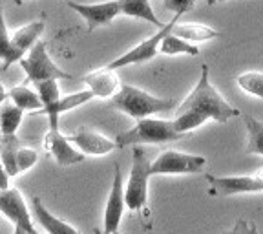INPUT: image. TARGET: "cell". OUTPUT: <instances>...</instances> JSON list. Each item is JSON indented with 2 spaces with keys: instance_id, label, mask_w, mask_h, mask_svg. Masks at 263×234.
Returning a JSON list of instances; mask_svg holds the SVG:
<instances>
[{
  "instance_id": "6da1fadb",
  "label": "cell",
  "mask_w": 263,
  "mask_h": 234,
  "mask_svg": "<svg viewBox=\"0 0 263 234\" xmlns=\"http://www.w3.org/2000/svg\"><path fill=\"white\" fill-rule=\"evenodd\" d=\"M239 110L230 106L223 95L210 84L209 66H201V75L199 81L194 86V90L186 95V99L176 108V123L177 130L186 134L196 128H199L209 119L218 121V123H227L232 117H238Z\"/></svg>"
},
{
  "instance_id": "7a4b0ae2",
  "label": "cell",
  "mask_w": 263,
  "mask_h": 234,
  "mask_svg": "<svg viewBox=\"0 0 263 234\" xmlns=\"http://www.w3.org/2000/svg\"><path fill=\"white\" fill-rule=\"evenodd\" d=\"M108 104L114 110H119L123 114L130 115L132 119L139 121L154 114H159V112L170 110L174 101L172 99L156 97V95L139 90L136 86H130V84H121L119 92L111 95Z\"/></svg>"
},
{
  "instance_id": "3957f363",
  "label": "cell",
  "mask_w": 263,
  "mask_h": 234,
  "mask_svg": "<svg viewBox=\"0 0 263 234\" xmlns=\"http://www.w3.org/2000/svg\"><path fill=\"white\" fill-rule=\"evenodd\" d=\"M185 136L183 132L177 130L176 123L164 119H139L136 127H132L130 130L123 132L117 136L115 145L117 148L124 147H134V145H159V143H168V141H177Z\"/></svg>"
},
{
  "instance_id": "277c9868",
  "label": "cell",
  "mask_w": 263,
  "mask_h": 234,
  "mask_svg": "<svg viewBox=\"0 0 263 234\" xmlns=\"http://www.w3.org/2000/svg\"><path fill=\"white\" fill-rule=\"evenodd\" d=\"M152 176V161L148 159L144 148L134 145L132 152V170L124 187V202L130 210L144 209L148 200V179Z\"/></svg>"
},
{
  "instance_id": "5b68a950",
  "label": "cell",
  "mask_w": 263,
  "mask_h": 234,
  "mask_svg": "<svg viewBox=\"0 0 263 234\" xmlns=\"http://www.w3.org/2000/svg\"><path fill=\"white\" fill-rule=\"evenodd\" d=\"M21 68L26 71V84L28 82H37L44 81V79H71L64 70H61L51 57L48 55L44 41H37V44L29 49L28 53L18 61Z\"/></svg>"
},
{
  "instance_id": "8992f818",
  "label": "cell",
  "mask_w": 263,
  "mask_h": 234,
  "mask_svg": "<svg viewBox=\"0 0 263 234\" xmlns=\"http://www.w3.org/2000/svg\"><path fill=\"white\" fill-rule=\"evenodd\" d=\"M181 15H183V13H176V16H172V21L166 22L163 28H159V31H156L148 39L141 41L137 46L128 49L126 53H123L121 57H117L115 61H111L110 64H106V66H110V68H114V70H119V68H124V66L152 61V59L159 53V46H161V42H163V39L172 31V28L177 24V19H179Z\"/></svg>"
},
{
  "instance_id": "52a82bcc",
  "label": "cell",
  "mask_w": 263,
  "mask_h": 234,
  "mask_svg": "<svg viewBox=\"0 0 263 234\" xmlns=\"http://www.w3.org/2000/svg\"><path fill=\"white\" fill-rule=\"evenodd\" d=\"M206 159L203 156L166 150L152 161V176L156 174H203Z\"/></svg>"
},
{
  "instance_id": "ba28073f",
  "label": "cell",
  "mask_w": 263,
  "mask_h": 234,
  "mask_svg": "<svg viewBox=\"0 0 263 234\" xmlns=\"http://www.w3.org/2000/svg\"><path fill=\"white\" fill-rule=\"evenodd\" d=\"M0 212L13 223L15 234H35L31 220H29V210L26 205L18 189H2L0 190Z\"/></svg>"
},
{
  "instance_id": "9c48e42d",
  "label": "cell",
  "mask_w": 263,
  "mask_h": 234,
  "mask_svg": "<svg viewBox=\"0 0 263 234\" xmlns=\"http://www.w3.org/2000/svg\"><path fill=\"white\" fill-rule=\"evenodd\" d=\"M209 177L210 196H232L243 192H261L263 176H234V177Z\"/></svg>"
},
{
  "instance_id": "30bf717a",
  "label": "cell",
  "mask_w": 263,
  "mask_h": 234,
  "mask_svg": "<svg viewBox=\"0 0 263 234\" xmlns=\"http://www.w3.org/2000/svg\"><path fill=\"white\" fill-rule=\"evenodd\" d=\"M68 8L77 11L86 21L88 33L95 28L110 24L115 16L121 15L119 0H108V2H97V4H81V2H68Z\"/></svg>"
},
{
  "instance_id": "8fae6325",
  "label": "cell",
  "mask_w": 263,
  "mask_h": 234,
  "mask_svg": "<svg viewBox=\"0 0 263 234\" xmlns=\"http://www.w3.org/2000/svg\"><path fill=\"white\" fill-rule=\"evenodd\" d=\"M124 209H126V202H124L123 176H121V167L119 165H115L114 183H111L110 196H108L106 209H104V232L106 234L117 232Z\"/></svg>"
},
{
  "instance_id": "7c38bea8",
  "label": "cell",
  "mask_w": 263,
  "mask_h": 234,
  "mask_svg": "<svg viewBox=\"0 0 263 234\" xmlns=\"http://www.w3.org/2000/svg\"><path fill=\"white\" fill-rule=\"evenodd\" d=\"M44 145H46V150L53 156V159L57 161V165H61V167H70V165L81 163V161L86 157V154L77 150V148H73V143H71L68 137L62 136L59 127L49 128V132L46 134Z\"/></svg>"
},
{
  "instance_id": "4fadbf2b",
  "label": "cell",
  "mask_w": 263,
  "mask_h": 234,
  "mask_svg": "<svg viewBox=\"0 0 263 234\" xmlns=\"http://www.w3.org/2000/svg\"><path fill=\"white\" fill-rule=\"evenodd\" d=\"M68 139L86 156H106L114 148H117L115 141L108 139L106 136H103V134H99V132L91 130L88 127H79L77 132Z\"/></svg>"
},
{
  "instance_id": "5bb4252c",
  "label": "cell",
  "mask_w": 263,
  "mask_h": 234,
  "mask_svg": "<svg viewBox=\"0 0 263 234\" xmlns=\"http://www.w3.org/2000/svg\"><path fill=\"white\" fill-rule=\"evenodd\" d=\"M93 92L91 90H84V92H77V94H70L64 95V97H59L57 101H53L51 104H46L41 110H37L35 114H44L49 121V128H57L59 127V117L66 112L73 110V108L81 106V104H86L90 99H93Z\"/></svg>"
},
{
  "instance_id": "9a60e30c",
  "label": "cell",
  "mask_w": 263,
  "mask_h": 234,
  "mask_svg": "<svg viewBox=\"0 0 263 234\" xmlns=\"http://www.w3.org/2000/svg\"><path fill=\"white\" fill-rule=\"evenodd\" d=\"M82 82L88 84V88L93 92L95 97H111L121 88L119 75L115 74V70L110 66H104V68L86 74L82 77Z\"/></svg>"
},
{
  "instance_id": "2e32d148",
  "label": "cell",
  "mask_w": 263,
  "mask_h": 234,
  "mask_svg": "<svg viewBox=\"0 0 263 234\" xmlns=\"http://www.w3.org/2000/svg\"><path fill=\"white\" fill-rule=\"evenodd\" d=\"M31 205H33V214L37 222L41 223V227L49 234H79V229H75L73 225L66 223L64 220L57 218L55 214H51L44 207V203L41 202V197L33 196L31 197Z\"/></svg>"
},
{
  "instance_id": "e0dca14e",
  "label": "cell",
  "mask_w": 263,
  "mask_h": 234,
  "mask_svg": "<svg viewBox=\"0 0 263 234\" xmlns=\"http://www.w3.org/2000/svg\"><path fill=\"white\" fill-rule=\"evenodd\" d=\"M4 0H0V61H2V70H8L9 66L18 62L26 53L16 49L11 42V35L8 33L4 21Z\"/></svg>"
},
{
  "instance_id": "ac0fdd59",
  "label": "cell",
  "mask_w": 263,
  "mask_h": 234,
  "mask_svg": "<svg viewBox=\"0 0 263 234\" xmlns=\"http://www.w3.org/2000/svg\"><path fill=\"white\" fill-rule=\"evenodd\" d=\"M119 8H121V15L141 19V21H146L150 24L157 26V28H163L164 26L156 16V13H154L150 0H119Z\"/></svg>"
},
{
  "instance_id": "d6986e66",
  "label": "cell",
  "mask_w": 263,
  "mask_h": 234,
  "mask_svg": "<svg viewBox=\"0 0 263 234\" xmlns=\"http://www.w3.org/2000/svg\"><path fill=\"white\" fill-rule=\"evenodd\" d=\"M42 31H44V21H42V19L41 21L29 22V24L22 26V28H18L15 33H13L11 42L16 49H21L22 53H28L29 49L37 44Z\"/></svg>"
},
{
  "instance_id": "ffe728a7",
  "label": "cell",
  "mask_w": 263,
  "mask_h": 234,
  "mask_svg": "<svg viewBox=\"0 0 263 234\" xmlns=\"http://www.w3.org/2000/svg\"><path fill=\"white\" fill-rule=\"evenodd\" d=\"M172 33L177 37H183L190 42H205L212 41L219 35L214 28L205 24H194V22H186V24H176L172 28Z\"/></svg>"
},
{
  "instance_id": "44dd1931",
  "label": "cell",
  "mask_w": 263,
  "mask_h": 234,
  "mask_svg": "<svg viewBox=\"0 0 263 234\" xmlns=\"http://www.w3.org/2000/svg\"><path fill=\"white\" fill-rule=\"evenodd\" d=\"M24 112L21 106H16L15 103H2L0 104V132L2 136H13L16 134L18 127L22 123V117H24Z\"/></svg>"
},
{
  "instance_id": "7402d4cb",
  "label": "cell",
  "mask_w": 263,
  "mask_h": 234,
  "mask_svg": "<svg viewBox=\"0 0 263 234\" xmlns=\"http://www.w3.org/2000/svg\"><path fill=\"white\" fill-rule=\"evenodd\" d=\"M9 99H11L16 106H21L22 110H26V112H37L44 106L39 92L31 90V88H28L26 84L11 88V90H9Z\"/></svg>"
},
{
  "instance_id": "603a6c76",
  "label": "cell",
  "mask_w": 263,
  "mask_h": 234,
  "mask_svg": "<svg viewBox=\"0 0 263 234\" xmlns=\"http://www.w3.org/2000/svg\"><path fill=\"white\" fill-rule=\"evenodd\" d=\"M18 139L16 136H2V141H0V159L4 163L6 172L9 174V177H15L16 174L21 172L18 170V163H16V152H18Z\"/></svg>"
},
{
  "instance_id": "cb8c5ba5",
  "label": "cell",
  "mask_w": 263,
  "mask_h": 234,
  "mask_svg": "<svg viewBox=\"0 0 263 234\" xmlns=\"http://www.w3.org/2000/svg\"><path fill=\"white\" fill-rule=\"evenodd\" d=\"M159 53H163V55H181V53L197 55L199 53V48L194 46L190 41H186V39L177 37V35H174V33L170 31L168 35L163 39V42H161Z\"/></svg>"
},
{
  "instance_id": "d4e9b609",
  "label": "cell",
  "mask_w": 263,
  "mask_h": 234,
  "mask_svg": "<svg viewBox=\"0 0 263 234\" xmlns=\"http://www.w3.org/2000/svg\"><path fill=\"white\" fill-rule=\"evenodd\" d=\"M247 134H249V141H247V154H256V156H263V123L254 117L245 115L243 117Z\"/></svg>"
},
{
  "instance_id": "484cf974",
  "label": "cell",
  "mask_w": 263,
  "mask_h": 234,
  "mask_svg": "<svg viewBox=\"0 0 263 234\" xmlns=\"http://www.w3.org/2000/svg\"><path fill=\"white\" fill-rule=\"evenodd\" d=\"M236 81H238L239 88L245 90L247 94L263 99V71H245V74L238 75Z\"/></svg>"
},
{
  "instance_id": "4316f807",
  "label": "cell",
  "mask_w": 263,
  "mask_h": 234,
  "mask_svg": "<svg viewBox=\"0 0 263 234\" xmlns=\"http://www.w3.org/2000/svg\"><path fill=\"white\" fill-rule=\"evenodd\" d=\"M35 90L39 92L42 99V104H51L61 97V88H59V79H44V81L33 82Z\"/></svg>"
},
{
  "instance_id": "83f0119b",
  "label": "cell",
  "mask_w": 263,
  "mask_h": 234,
  "mask_svg": "<svg viewBox=\"0 0 263 234\" xmlns=\"http://www.w3.org/2000/svg\"><path fill=\"white\" fill-rule=\"evenodd\" d=\"M39 159V154L33 150V148H24L21 147L18 148V152H16V163H18V170L21 172H26L33 167V165L37 163Z\"/></svg>"
},
{
  "instance_id": "f1b7e54d",
  "label": "cell",
  "mask_w": 263,
  "mask_h": 234,
  "mask_svg": "<svg viewBox=\"0 0 263 234\" xmlns=\"http://www.w3.org/2000/svg\"><path fill=\"white\" fill-rule=\"evenodd\" d=\"M197 0H163L164 9L174 13H186L190 9H194Z\"/></svg>"
},
{
  "instance_id": "f546056e",
  "label": "cell",
  "mask_w": 263,
  "mask_h": 234,
  "mask_svg": "<svg viewBox=\"0 0 263 234\" xmlns=\"http://www.w3.org/2000/svg\"><path fill=\"white\" fill-rule=\"evenodd\" d=\"M8 187H9V174L6 172L4 163H2V159H0V190L8 189Z\"/></svg>"
},
{
  "instance_id": "4dcf8cb0",
  "label": "cell",
  "mask_w": 263,
  "mask_h": 234,
  "mask_svg": "<svg viewBox=\"0 0 263 234\" xmlns=\"http://www.w3.org/2000/svg\"><path fill=\"white\" fill-rule=\"evenodd\" d=\"M9 97V92H6V88H4V84H2V82H0V104L4 103L6 99Z\"/></svg>"
},
{
  "instance_id": "1f68e13d",
  "label": "cell",
  "mask_w": 263,
  "mask_h": 234,
  "mask_svg": "<svg viewBox=\"0 0 263 234\" xmlns=\"http://www.w3.org/2000/svg\"><path fill=\"white\" fill-rule=\"evenodd\" d=\"M209 4H216V2H223V0H206Z\"/></svg>"
},
{
  "instance_id": "d6a6232c",
  "label": "cell",
  "mask_w": 263,
  "mask_h": 234,
  "mask_svg": "<svg viewBox=\"0 0 263 234\" xmlns=\"http://www.w3.org/2000/svg\"><path fill=\"white\" fill-rule=\"evenodd\" d=\"M259 176H263V170H261V172H259Z\"/></svg>"
},
{
  "instance_id": "836d02e7",
  "label": "cell",
  "mask_w": 263,
  "mask_h": 234,
  "mask_svg": "<svg viewBox=\"0 0 263 234\" xmlns=\"http://www.w3.org/2000/svg\"><path fill=\"white\" fill-rule=\"evenodd\" d=\"M0 139H2V132H0Z\"/></svg>"
}]
</instances>
